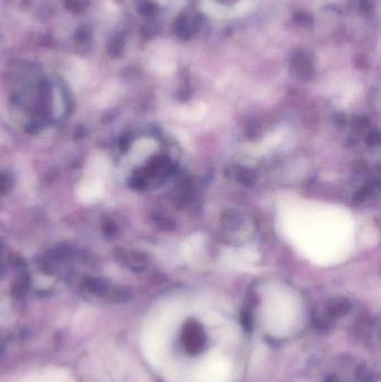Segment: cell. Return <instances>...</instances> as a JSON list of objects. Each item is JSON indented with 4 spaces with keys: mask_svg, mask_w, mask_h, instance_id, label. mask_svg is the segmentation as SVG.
I'll list each match as a JSON object with an SVG mask.
<instances>
[{
    "mask_svg": "<svg viewBox=\"0 0 381 382\" xmlns=\"http://www.w3.org/2000/svg\"><path fill=\"white\" fill-rule=\"evenodd\" d=\"M104 179L100 177L90 176L79 183L77 189V198L82 203H91L102 197L104 192Z\"/></svg>",
    "mask_w": 381,
    "mask_h": 382,
    "instance_id": "6da1fadb",
    "label": "cell"
},
{
    "mask_svg": "<svg viewBox=\"0 0 381 382\" xmlns=\"http://www.w3.org/2000/svg\"><path fill=\"white\" fill-rule=\"evenodd\" d=\"M182 338H184V343L189 352H199L205 345V334H204L202 327L197 322H189L186 324Z\"/></svg>",
    "mask_w": 381,
    "mask_h": 382,
    "instance_id": "7a4b0ae2",
    "label": "cell"
},
{
    "mask_svg": "<svg viewBox=\"0 0 381 382\" xmlns=\"http://www.w3.org/2000/svg\"><path fill=\"white\" fill-rule=\"evenodd\" d=\"M86 65L82 61H75L72 64L70 71V79L74 83H83L86 81Z\"/></svg>",
    "mask_w": 381,
    "mask_h": 382,
    "instance_id": "3957f363",
    "label": "cell"
},
{
    "mask_svg": "<svg viewBox=\"0 0 381 382\" xmlns=\"http://www.w3.org/2000/svg\"><path fill=\"white\" fill-rule=\"evenodd\" d=\"M350 310V304L348 301L342 300V301H337L335 302V305L332 306L331 308V312L333 313V314L337 315V316H339V315H344L348 313V311Z\"/></svg>",
    "mask_w": 381,
    "mask_h": 382,
    "instance_id": "277c9868",
    "label": "cell"
},
{
    "mask_svg": "<svg viewBox=\"0 0 381 382\" xmlns=\"http://www.w3.org/2000/svg\"><path fill=\"white\" fill-rule=\"evenodd\" d=\"M296 19H297L301 24H309V23H310V18H309V16L299 15L296 17Z\"/></svg>",
    "mask_w": 381,
    "mask_h": 382,
    "instance_id": "5b68a950",
    "label": "cell"
},
{
    "mask_svg": "<svg viewBox=\"0 0 381 382\" xmlns=\"http://www.w3.org/2000/svg\"><path fill=\"white\" fill-rule=\"evenodd\" d=\"M5 350V344H3V340H1V336H0V354L3 352Z\"/></svg>",
    "mask_w": 381,
    "mask_h": 382,
    "instance_id": "8992f818",
    "label": "cell"
},
{
    "mask_svg": "<svg viewBox=\"0 0 381 382\" xmlns=\"http://www.w3.org/2000/svg\"><path fill=\"white\" fill-rule=\"evenodd\" d=\"M326 382H339V381H338L337 378H335V376H330V378H328V379L326 380Z\"/></svg>",
    "mask_w": 381,
    "mask_h": 382,
    "instance_id": "52a82bcc",
    "label": "cell"
}]
</instances>
